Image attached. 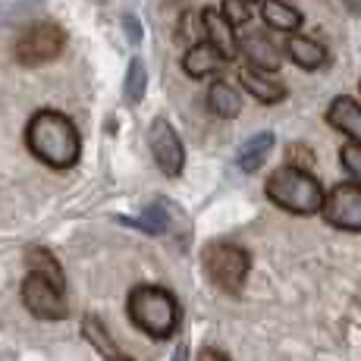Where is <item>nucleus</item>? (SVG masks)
I'll return each mask as SVG.
<instances>
[{
    "label": "nucleus",
    "mask_w": 361,
    "mask_h": 361,
    "mask_svg": "<svg viewBox=\"0 0 361 361\" xmlns=\"http://www.w3.org/2000/svg\"><path fill=\"white\" fill-rule=\"evenodd\" d=\"M25 145L41 164L54 166V170H69L79 161L82 138L79 129L69 116L57 114V110H38L29 120L25 129Z\"/></svg>",
    "instance_id": "f257e3e1"
},
{
    "label": "nucleus",
    "mask_w": 361,
    "mask_h": 361,
    "mask_svg": "<svg viewBox=\"0 0 361 361\" xmlns=\"http://www.w3.org/2000/svg\"><path fill=\"white\" fill-rule=\"evenodd\" d=\"M264 192L276 207L293 214H317L324 204L321 183L311 173H305L302 166H276L267 176Z\"/></svg>",
    "instance_id": "f03ea898"
},
{
    "label": "nucleus",
    "mask_w": 361,
    "mask_h": 361,
    "mask_svg": "<svg viewBox=\"0 0 361 361\" xmlns=\"http://www.w3.org/2000/svg\"><path fill=\"white\" fill-rule=\"evenodd\" d=\"M129 317L148 336L166 339L179 327V302L164 286H135L129 293Z\"/></svg>",
    "instance_id": "7ed1b4c3"
},
{
    "label": "nucleus",
    "mask_w": 361,
    "mask_h": 361,
    "mask_svg": "<svg viewBox=\"0 0 361 361\" xmlns=\"http://www.w3.org/2000/svg\"><path fill=\"white\" fill-rule=\"evenodd\" d=\"M201 261H204L207 276H211V283L217 289H224L230 295L242 293V286L248 280V267H252L245 248L230 245V242H211L204 248V255H201Z\"/></svg>",
    "instance_id": "20e7f679"
},
{
    "label": "nucleus",
    "mask_w": 361,
    "mask_h": 361,
    "mask_svg": "<svg viewBox=\"0 0 361 361\" xmlns=\"http://www.w3.org/2000/svg\"><path fill=\"white\" fill-rule=\"evenodd\" d=\"M63 47H66V32L57 23H38L19 35L16 60L23 66H41L57 60L63 54Z\"/></svg>",
    "instance_id": "39448f33"
},
{
    "label": "nucleus",
    "mask_w": 361,
    "mask_h": 361,
    "mask_svg": "<svg viewBox=\"0 0 361 361\" xmlns=\"http://www.w3.org/2000/svg\"><path fill=\"white\" fill-rule=\"evenodd\" d=\"M321 211L327 217V224L336 226V230L361 233V189H355L352 183L333 185L330 195H324Z\"/></svg>",
    "instance_id": "423d86ee"
},
{
    "label": "nucleus",
    "mask_w": 361,
    "mask_h": 361,
    "mask_svg": "<svg viewBox=\"0 0 361 361\" xmlns=\"http://www.w3.org/2000/svg\"><path fill=\"white\" fill-rule=\"evenodd\" d=\"M23 302L35 317H41V321H63L66 311H69L63 289L51 286L47 280H41V276H35V274H29L23 280Z\"/></svg>",
    "instance_id": "0eeeda50"
},
{
    "label": "nucleus",
    "mask_w": 361,
    "mask_h": 361,
    "mask_svg": "<svg viewBox=\"0 0 361 361\" xmlns=\"http://www.w3.org/2000/svg\"><path fill=\"white\" fill-rule=\"evenodd\" d=\"M148 145H151V154H154L157 166H161L166 176H179V173H183L185 151H183V142H179L176 129H173L170 123H166V120H154V123H151Z\"/></svg>",
    "instance_id": "6e6552de"
},
{
    "label": "nucleus",
    "mask_w": 361,
    "mask_h": 361,
    "mask_svg": "<svg viewBox=\"0 0 361 361\" xmlns=\"http://www.w3.org/2000/svg\"><path fill=\"white\" fill-rule=\"evenodd\" d=\"M201 25H204V35H207V44L220 54V60H235L239 57V38H235V29L230 25V19L217 10V6H207L201 13Z\"/></svg>",
    "instance_id": "1a4fd4ad"
},
{
    "label": "nucleus",
    "mask_w": 361,
    "mask_h": 361,
    "mask_svg": "<svg viewBox=\"0 0 361 361\" xmlns=\"http://www.w3.org/2000/svg\"><path fill=\"white\" fill-rule=\"evenodd\" d=\"M283 54H286L295 66L308 69V73H314V69H321L327 63L324 44H317V41H311V38H302V35H289V38L283 41Z\"/></svg>",
    "instance_id": "9d476101"
},
{
    "label": "nucleus",
    "mask_w": 361,
    "mask_h": 361,
    "mask_svg": "<svg viewBox=\"0 0 361 361\" xmlns=\"http://www.w3.org/2000/svg\"><path fill=\"white\" fill-rule=\"evenodd\" d=\"M327 120L333 129L345 132L352 138V145L361 148V104H355L352 98H336L327 110Z\"/></svg>",
    "instance_id": "9b49d317"
},
{
    "label": "nucleus",
    "mask_w": 361,
    "mask_h": 361,
    "mask_svg": "<svg viewBox=\"0 0 361 361\" xmlns=\"http://www.w3.org/2000/svg\"><path fill=\"white\" fill-rule=\"evenodd\" d=\"M242 44H245V54H248L252 69H261V73L267 75V73H274V69L280 66V47H276L264 32H252Z\"/></svg>",
    "instance_id": "f8f14e48"
},
{
    "label": "nucleus",
    "mask_w": 361,
    "mask_h": 361,
    "mask_svg": "<svg viewBox=\"0 0 361 361\" xmlns=\"http://www.w3.org/2000/svg\"><path fill=\"white\" fill-rule=\"evenodd\" d=\"M239 82H242V88H245L252 98H258L261 104H280L286 98V88H283L280 82L267 79V75L258 73V69H252V66L239 69Z\"/></svg>",
    "instance_id": "ddd939ff"
},
{
    "label": "nucleus",
    "mask_w": 361,
    "mask_h": 361,
    "mask_svg": "<svg viewBox=\"0 0 361 361\" xmlns=\"http://www.w3.org/2000/svg\"><path fill=\"white\" fill-rule=\"evenodd\" d=\"M274 142H276L274 132H255V135L239 148V154H235L239 170L242 173H255V170H258V166L267 161L270 151H274Z\"/></svg>",
    "instance_id": "4468645a"
},
{
    "label": "nucleus",
    "mask_w": 361,
    "mask_h": 361,
    "mask_svg": "<svg viewBox=\"0 0 361 361\" xmlns=\"http://www.w3.org/2000/svg\"><path fill=\"white\" fill-rule=\"evenodd\" d=\"M207 107L220 120H235L242 114V94L235 92L230 82H214L211 92H207Z\"/></svg>",
    "instance_id": "2eb2a0df"
},
{
    "label": "nucleus",
    "mask_w": 361,
    "mask_h": 361,
    "mask_svg": "<svg viewBox=\"0 0 361 361\" xmlns=\"http://www.w3.org/2000/svg\"><path fill=\"white\" fill-rule=\"evenodd\" d=\"M220 63H224V60H220V54L214 51L211 44H192L183 57V69L189 79H204V75H211Z\"/></svg>",
    "instance_id": "dca6fc26"
},
{
    "label": "nucleus",
    "mask_w": 361,
    "mask_h": 361,
    "mask_svg": "<svg viewBox=\"0 0 361 361\" xmlns=\"http://www.w3.org/2000/svg\"><path fill=\"white\" fill-rule=\"evenodd\" d=\"M261 16H264V23L276 32H295L298 25H302V13H298L295 6L283 4V0H264Z\"/></svg>",
    "instance_id": "f3484780"
},
{
    "label": "nucleus",
    "mask_w": 361,
    "mask_h": 361,
    "mask_svg": "<svg viewBox=\"0 0 361 361\" xmlns=\"http://www.w3.org/2000/svg\"><path fill=\"white\" fill-rule=\"evenodd\" d=\"M25 261H29V274L41 276V280H47L51 286L63 289L66 293V280H63V270H60L57 258H54L47 248H32L29 255H25Z\"/></svg>",
    "instance_id": "a211bd4d"
},
{
    "label": "nucleus",
    "mask_w": 361,
    "mask_h": 361,
    "mask_svg": "<svg viewBox=\"0 0 361 361\" xmlns=\"http://www.w3.org/2000/svg\"><path fill=\"white\" fill-rule=\"evenodd\" d=\"M82 336H85L88 343H92L94 349H98V352H101V355L107 358V361H126V358H123V352L116 349V343H114V339H110L107 327H104V324L98 321V317H92V314H88V317H82Z\"/></svg>",
    "instance_id": "6ab92c4d"
},
{
    "label": "nucleus",
    "mask_w": 361,
    "mask_h": 361,
    "mask_svg": "<svg viewBox=\"0 0 361 361\" xmlns=\"http://www.w3.org/2000/svg\"><path fill=\"white\" fill-rule=\"evenodd\" d=\"M132 224L142 226V230H148V233H166L170 230V207L166 204H151L148 211H145L138 220H132Z\"/></svg>",
    "instance_id": "aec40b11"
},
{
    "label": "nucleus",
    "mask_w": 361,
    "mask_h": 361,
    "mask_svg": "<svg viewBox=\"0 0 361 361\" xmlns=\"http://www.w3.org/2000/svg\"><path fill=\"white\" fill-rule=\"evenodd\" d=\"M145 85H148V73H145V63L142 60H132L129 63V73H126V101L129 104H138L145 98Z\"/></svg>",
    "instance_id": "412c9836"
},
{
    "label": "nucleus",
    "mask_w": 361,
    "mask_h": 361,
    "mask_svg": "<svg viewBox=\"0 0 361 361\" xmlns=\"http://www.w3.org/2000/svg\"><path fill=\"white\" fill-rule=\"evenodd\" d=\"M339 164H343V170L349 173L352 185L361 189V148L358 145H343V151H339Z\"/></svg>",
    "instance_id": "4be33fe9"
},
{
    "label": "nucleus",
    "mask_w": 361,
    "mask_h": 361,
    "mask_svg": "<svg viewBox=\"0 0 361 361\" xmlns=\"http://www.w3.org/2000/svg\"><path fill=\"white\" fill-rule=\"evenodd\" d=\"M220 13L230 19L233 29H235V25H245L248 19H252V16H248V6L242 4V0H224V10H220Z\"/></svg>",
    "instance_id": "5701e85b"
},
{
    "label": "nucleus",
    "mask_w": 361,
    "mask_h": 361,
    "mask_svg": "<svg viewBox=\"0 0 361 361\" xmlns=\"http://www.w3.org/2000/svg\"><path fill=\"white\" fill-rule=\"evenodd\" d=\"M195 361H230V358H226L224 352H217V349H201Z\"/></svg>",
    "instance_id": "b1692460"
},
{
    "label": "nucleus",
    "mask_w": 361,
    "mask_h": 361,
    "mask_svg": "<svg viewBox=\"0 0 361 361\" xmlns=\"http://www.w3.org/2000/svg\"><path fill=\"white\" fill-rule=\"evenodd\" d=\"M126 32H129L132 44H138V41H142V29H138V23L132 16H126Z\"/></svg>",
    "instance_id": "393cba45"
},
{
    "label": "nucleus",
    "mask_w": 361,
    "mask_h": 361,
    "mask_svg": "<svg viewBox=\"0 0 361 361\" xmlns=\"http://www.w3.org/2000/svg\"><path fill=\"white\" fill-rule=\"evenodd\" d=\"M358 88H361V82H358Z\"/></svg>",
    "instance_id": "a878e982"
},
{
    "label": "nucleus",
    "mask_w": 361,
    "mask_h": 361,
    "mask_svg": "<svg viewBox=\"0 0 361 361\" xmlns=\"http://www.w3.org/2000/svg\"><path fill=\"white\" fill-rule=\"evenodd\" d=\"M126 361H129V358H126Z\"/></svg>",
    "instance_id": "bb28decb"
}]
</instances>
